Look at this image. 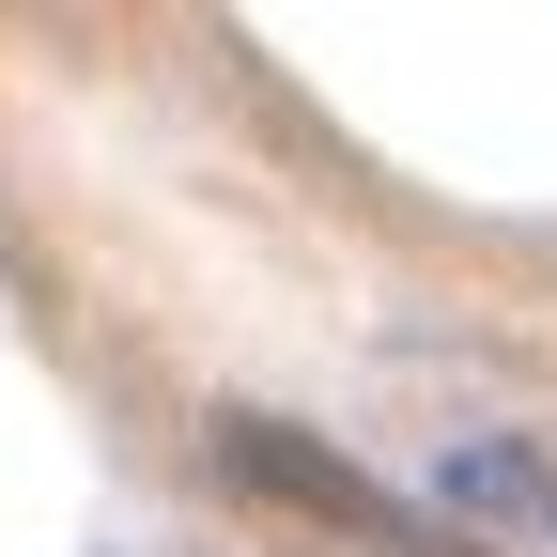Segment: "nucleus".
<instances>
[{
    "mask_svg": "<svg viewBox=\"0 0 557 557\" xmlns=\"http://www.w3.org/2000/svg\"><path fill=\"white\" fill-rule=\"evenodd\" d=\"M218 465H233V480H263L278 511H310V527H341L357 557H480V542H465L449 511H403L387 480H357V465L325 449V434H278V418H218Z\"/></svg>",
    "mask_w": 557,
    "mask_h": 557,
    "instance_id": "obj_1",
    "label": "nucleus"
},
{
    "mask_svg": "<svg viewBox=\"0 0 557 557\" xmlns=\"http://www.w3.org/2000/svg\"><path fill=\"white\" fill-rule=\"evenodd\" d=\"M434 511L480 542V557H557V449L542 434H465L434 465Z\"/></svg>",
    "mask_w": 557,
    "mask_h": 557,
    "instance_id": "obj_2",
    "label": "nucleus"
}]
</instances>
